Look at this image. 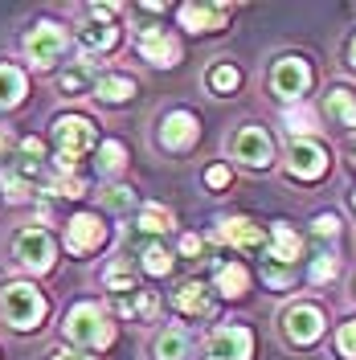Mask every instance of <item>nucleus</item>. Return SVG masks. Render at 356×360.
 Listing matches in <instances>:
<instances>
[{"mask_svg": "<svg viewBox=\"0 0 356 360\" xmlns=\"http://www.w3.org/2000/svg\"><path fill=\"white\" fill-rule=\"evenodd\" d=\"M94 139H98V131H94V123L87 115H62L53 123V148H58L53 172H74L78 156H87L94 148Z\"/></svg>", "mask_w": 356, "mask_h": 360, "instance_id": "nucleus-1", "label": "nucleus"}, {"mask_svg": "<svg viewBox=\"0 0 356 360\" xmlns=\"http://www.w3.org/2000/svg\"><path fill=\"white\" fill-rule=\"evenodd\" d=\"M66 336L82 348H107L115 340V323L98 303H74L66 315Z\"/></svg>", "mask_w": 356, "mask_h": 360, "instance_id": "nucleus-2", "label": "nucleus"}, {"mask_svg": "<svg viewBox=\"0 0 356 360\" xmlns=\"http://www.w3.org/2000/svg\"><path fill=\"white\" fill-rule=\"evenodd\" d=\"M0 311H4V323H8V328L33 332L45 319V299L33 283H8L4 295H0Z\"/></svg>", "mask_w": 356, "mask_h": 360, "instance_id": "nucleus-3", "label": "nucleus"}, {"mask_svg": "<svg viewBox=\"0 0 356 360\" xmlns=\"http://www.w3.org/2000/svg\"><path fill=\"white\" fill-rule=\"evenodd\" d=\"M53 258H58V246H53V238L37 229V225H29L21 233H13V262L25 270H33V274H45V270H53Z\"/></svg>", "mask_w": 356, "mask_h": 360, "instance_id": "nucleus-4", "label": "nucleus"}, {"mask_svg": "<svg viewBox=\"0 0 356 360\" xmlns=\"http://www.w3.org/2000/svg\"><path fill=\"white\" fill-rule=\"evenodd\" d=\"M115 8L111 4H94L87 13V25L78 29V41H82V49H90V53H107L115 41H119V25L111 21Z\"/></svg>", "mask_w": 356, "mask_h": 360, "instance_id": "nucleus-5", "label": "nucleus"}, {"mask_svg": "<svg viewBox=\"0 0 356 360\" xmlns=\"http://www.w3.org/2000/svg\"><path fill=\"white\" fill-rule=\"evenodd\" d=\"M307 86H312V70H307L303 58H279L274 62V70H270V90L279 98L295 103L299 94H307Z\"/></svg>", "mask_w": 356, "mask_h": 360, "instance_id": "nucleus-6", "label": "nucleus"}, {"mask_svg": "<svg viewBox=\"0 0 356 360\" xmlns=\"http://www.w3.org/2000/svg\"><path fill=\"white\" fill-rule=\"evenodd\" d=\"M319 332H324V311H319V307L295 303V307L283 311V336H287L291 344H299V348H303V344H315Z\"/></svg>", "mask_w": 356, "mask_h": 360, "instance_id": "nucleus-7", "label": "nucleus"}, {"mask_svg": "<svg viewBox=\"0 0 356 360\" xmlns=\"http://www.w3.org/2000/svg\"><path fill=\"white\" fill-rule=\"evenodd\" d=\"M205 352H209V360H250L254 336H250V328L229 323V328H217L213 336L205 340Z\"/></svg>", "mask_w": 356, "mask_h": 360, "instance_id": "nucleus-8", "label": "nucleus"}, {"mask_svg": "<svg viewBox=\"0 0 356 360\" xmlns=\"http://www.w3.org/2000/svg\"><path fill=\"white\" fill-rule=\"evenodd\" d=\"M62 49H66V33H62V25L42 21L29 37H25V53H29L33 66H53V62L62 58Z\"/></svg>", "mask_w": 356, "mask_h": 360, "instance_id": "nucleus-9", "label": "nucleus"}, {"mask_svg": "<svg viewBox=\"0 0 356 360\" xmlns=\"http://www.w3.org/2000/svg\"><path fill=\"white\" fill-rule=\"evenodd\" d=\"M287 172L299 180H319L328 172V152L315 139H295L287 152Z\"/></svg>", "mask_w": 356, "mask_h": 360, "instance_id": "nucleus-10", "label": "nucleus"}, {"mask_svg": "<svg viewBox=\"0 0 356 360\" xmlns=\"http://www.w3.org/2000/svg\"><path fill=\"white\" fill-rule=\"evenodd\" d=\"M274 156V143L262 127H242L234 135V160H242L246 168H267Z\"/></svg>", "mask_w": 356, "mask_h": 360, "instance_id": "nucleus-11", "label": "nucleus"}, {"mask_svg": "<svg viewBox=\"0 0 356 360\" xmlns=\"http://www.w3.org/2000/svg\"><path fill=\"white\" fill-rule=\"evenodd\" d=\"M201 135V123L193 111H172L164 115V123H160V143L168 148V152H184V148H193Z\"/></svg>", "mask_w": 356, "mask_h": 360, "instance_id": "nucleus-12", "label": "nucleus"}, {"mask_svg": "<svg viewBox=\"0 0 356 360\" xmlns=\"http://www.w3.org/2000/svg\"><path fill=\"white\" fill-rule=\"evenodd\" d=\"M139 58L144 62H152V66H177V58H180V45L177 37L168 33V29H160V25H152V29H144L139 33Z\"/></svg>", "mask_w": 356, "mask_h": 360, "instance_id": "nucleus-13", "label": "nucleus"}, {"mask_svg": "<svg viewBox=\"0 0 356 360\" xmlns=\"http://www.w3.org/2000/svg\"><path fill=\"white\" fill-rule=\"evenodd\" d=\"M103 238H107V225L98 221L94 213H78V217H70L66 225V246L74 254H90V250L103 246Z\"/></svg>", "mask_w": 356, "mask_h": 360, "instance_id": "nucleus-14", "label": "nucleus"}, {"mask_svg": "<svg viewBox=\"0 0 356 360\" xmlns=\"http://www.w3.org/2000/svg\"><path fill=\"white\" fill-rule=\"evenodd\" d=\"M225 17H229V4H184L180 8V25L193 33H213L222 29Z\"/></svg>", "mask_w": 356, "mask_h": 360, "instance_id": "nucleus-15", "label": "nucleus"}, {"mask_svg": "<svg viewBox=\"0 0 356 360\" xmlns=\"http://www.w3.org/2000/svg\"><path fill=\"white\" fill-rule=\"evenodd\" d=\"M217 238L229 242V246H242V250H258L267 242V233H262V225L246 221V217H229V221L217 225Z\"/></svg>", "mask_w": 356, "mask_h": 360, "instance_id": "nucleus-16", "label": "nucleus"}, {"mask_svg": "<svg viewBox=\"0 0 356 360\" xmlns=\"http://www.w3.org/2000/svg\"><path fill=\"white\" fill-rule=\"evenodd\" d=\"M299 250H303V242H299V233H295V229H291V225H274V229H270V262H279V266H291V262H295V258H299Z\"/></svg>", "mask_w": 356, "mask_h": 360, "instance_id": "nucleus-17", "label": "nucleus"}, {"mask_svg": "<svg viewBox=\"0 0 356 360\" xmlns=\"http://www.w3.org/2000/svg\"><path fill=\"white\" fill-rule=\"evenodd\" d=\"M25 94H29V78L21 74V66L0 62V107H17L25 103Z\"/></svg>", "mask_w": 356, "mask_h": 360, "instance_id": "nucleus-18", "label": "nucleus"}, {"mask_svg": "<svg viewBox=\"0 0 356 360\" xmlns=\"http://www.w3.org/2000/svg\"><path fill=\"white\" fill-rule=\"evenodd\" d=\"M172 303H177L184 315H209L213 311V291H209L205 283H184V287L172 295Z\"/></svg>", "mask_w": 356, "mask_h": 360, "instance_id": "nucleus-19", "label": "nucleus"}, {"mask_svg": "<svg viewBox=\"0 0 356 360\" xmlns=\"http://www.w3.org/2000/svg\"><path fill=\"white\" fill-rule=\"evenodd\" d=\"M94 98H98V103H132L135 78H127V74H103V78L94 82Z\"/></svg>", "mask_w": 356, "mask_h": 360, "instance_id": "nucleus-20", "label": "nucleus"}, {"mask_svg": "<svg viewBox=\"0 0 356 360\" xmlns=\"http://www.w3.org/2000/svg\"><path fill=\"white\" fill-rule=\"evenodd\" d=\"M152 356L156 360H184L189 356V332H180V328L160 332L156 344H152Z\"/></svg>", "mask_w": 356, "mask_h": 360, "instance_id": "nucleus-21", "label": "nucleus"}, {"mask_svg": "<svg viewBox=\"0 0 356 360\" xmlns=\"http://www.w3.org/2000/svg\"><path fill=\"white\" fill-rule=\"evenodd\" d=\"M246 283H250V274H246V266H238V262H225V266L217 270V291H222L225 299H242Z\"/></svg>", "mask_w": 356, "mask_h": 360, "instance_id": "nucleus-22", "label": "nucleus"}, {"mask_svg": "<svg viewBox=\"0 0 356 360\" xmlns=\"http://www.w3.org/2000/svg\"><path fill=\"white\" fill-rule=\"evenodd\" d=\"M209 90L213 94H234V90L242 86V74H238V66H229V62H217V66L209 70Z\"/></svg>", "mask_w": 356, "mask_h": 360, "instance_id": "nucleus-23", "label": "nucleus"}, {"mask_svg": "<svg viewBox=\"0 0 356 360\" xmlns=\"http://www.w3.org/2000/svg\"><path fill=\"white\" fill-rule=\"evenodd\" d=\"M328 119L344 123V127H356V98L348 90H332L328 94Z\"/></svg>", "mask_w": 356, "mask_h": 360, "instance_id": "nucleus-24", "label": "nucleus"}, {"mask_svg": "<svg viewBox=\"0 0 356 360\" xmlns=\"http://www.w3.org/2000/svg\"><path fill=\"white\" fill-rule=\"evenodd\" d=\"M172 229V213L164 205H144L139 209V233H168Z\"/></svg>", "mask_w": 356, "mask_h": 360, "instance_id": "nucleus-25", "label": "nucleus"}, {"mask_svg": "<svg viewBox=\"0 0 356 360\" xmlns=\"http://www.w3.org/2000/svg\"><path fill=\"white\" fill-rule=\"evenodd\" d=\"M123 164H127V148H123L119 139H107V143L98 148V172H103V176H115V172H123Z\"/></svg>", "mask_w": 356, "mask_h": 360, "instance_id": "nucleus-26", "label": "nucleus"}, {"mask_svg": "<svg viewBox=\"0 0 356 360\" xmlns=\"http://www.w3.org/2000/svg\"><path fill=\"white\" fill-rule=\"evenodd\" d=\"M103 283H107L115 295H132V291H135V274L127 270V262H123V258L103 270Z\"/></svg>", "mask_w": 356, "mask_h": 360, "instance_id": "nucleus-27", "label": "nucleus"}, {"mask_svg": "<svg viewBox=\"0 0 356 360\" xmlns=\"http://www.w3.org/2000/svg\"><path fill=\"white\" fill-rule=\"evenodd\" d=\"M103 205H107L111 213H127V209L135 205V193L127 188V184H115V188H107V193H103Z\"/></svg>", "mask_w": 356, "mask_h": 360, "instance_id": "nucleus-28", "label": "nucleus"}, {"mask_svg": "<svg viewBox=\"0 0 356 360\" xmlns=\"http://www.w3.org/2000/svg\"><path fill=\"white\" fill-rule=\"evenodd\" d=\"M336 352L344 360H356V319H348V323L336 332Z\"/></svg>", "mask_w": 356, "mask_h": 360, "instance_id": "nucleus-29", "label": "nucleus"}, {"mask_svg": "<svg viewBox=\"0 0 356 360\" xmlns=\"http://www.w3.org/2000/svg\"><path fill=\"white\" fill-rule=\"evenodd\" d=\"M144 270H148V274H168V270H172V258L160 246H148L144 250Z\"/></svg>", "mask_w": 356, "mask_h": 360, "instance_id": "nucleus-30", "label": "nucleus"}, {"mask_svg": "<svg viewBox=\"0 0 356 360\" xmlns=\"http://www.w3.org/2000/svg\"><path fill=\"white\" fill-rule=\"evenodd\" d=\"M58 82H62V94H82V90H87V66L66 70V74H62Z\"/></svg>", "mask_w": 356, "mask_h": 360, "instance_id": "nucleus-31", "label": "nucleus"}, {"mask_svg": "<svg viewBox=\"0 0 356 360\" xmlns=\"http://www.w3.org/2000/svg\"><path fill=\"white\" fill-rule=\"evenodd\" d=\"M287 127L291 131H299V135H307L315 127V115L307 111V107H295V111H287Z\"/></svg>", "mask_w": 356, "mask_h": 360, "instance_id": "nucleus-32", "label": "nucleus"}, {"mask_svg": "<svg viewBox=\"0 0 356 360\" xmlns=\"http://www.w3.org/2000/svg\"><path fill=\"white\" fill-rule=\"evenodd\" d=\"M336 270H340V262H336L332 254H319L315 266H312V278L315 283H328V278H336Z\"/></svg>", "mask_w": 356, "mask_h": 360, "instance_id": "nucleus-33", "label": "nucleus"}, {"mask_svg": "<svg viewBox=\"0 0 356 360\" xmlns=\"http://www.w3.org/2000/svg\"><path fill=\"white\" fill-rule=\"evenodd\" d=\"M4 188H8V197H13V201H25V197L33 193V184H29L25 176H17V172H4Z\"/></svg>", "mask_w": 356, "mask_h": 360, "instance_id": "nucleus-34", "label": "nucleus"}, {"mask_svg": "<svg viewBox=\"0 0 356 360\" xmlns=\"http://www.w3.org/2000/svg\"><path fill=\"white\" fill-rule=\"evenodd\" d=\"M291 266H279V262H267V283L270 287H291Z\"/></svg>", "mask_w": 356, "mask_h": 360, "instance_id": "nucleus-35", "label": "nucleus"}, {"mask_svg": "<svg viewBox=\"0 0 356 360\" xmlns=\"http://www.w3.org/2000/svg\"><path fill=\"white\" fill-rule=\"evenodd\" d=\"M205 184H209V188H225V184H229V168H222V164H213V168L205 172Z\"/></svg>", "mask_w": 356, "mask_h": 360, "instance_id": "nucleus-36", "label": "nucleus"}, {"mask_svg": "<svg viewBox=\"0 0 356 360\" xmlns=\"http://www.w3.org/2000/svg\"><path fill=\"white\" fill-rule=\"evenodd\" d=\"M315 233L319 238H336L340 233V221H336L332 213H324V217H315Z\"/></svg>", "mask_w": 356, "mask_h": 360, "instance_id": "nucleus-37", "label": "nucleus"}, {"mask_svg": "<svg viewBox=\"0 0 356 360\" xmlns=\"http://www.w3.org/2000/svg\"><path fill=\"white\" fill-rule=\"evenodd\" d=\"M180 254L197 258V254H201V238H193V233H189V238H180Z\"/></svg>", "mask_w": 356, "mask_h": 360, "instance_id": "nucleus-38", "label": "nucleus"}, {"mask_svg": "<svg viewBox=\"0 0 356 360\" xmlns=\"http://www.w3.org/2000/svg\"><path fill=\"white\" fill-rule=\"evenodd\" d=\"M13 143H17V139H13V131H8V127H4V123H0V156H4V152H8V148H13Z\"/></svg>", "mask_w": 356, "mask_h": 360, "instance_id": "nucleus-39", "label": "nucleus"}, {"mask_svg": "<svg viewBox=\"0 0 356 360\" xmlns=\"http://www.w3.org/2000/svg\"><path fill=\"white\" fill-rule=\"evenodd\" d=\"M53 360H94V356H87V352H58Z\"/></svg>", "mask_w": 356, "mask_h": 360, "instance_id": "nucleus-40", "label": "nucleus"}, {"mask_svg": "<svg viewBox=\"0 0 356 360\" xmlns=\"http://www.w3.org/2000/svg\"><path fill=\"white\" fill-rule=\"evenodd\" d=\"M348 58H352V66H356V37H352V45H348Z\"/></svg>", "mask_w": 356, "mask_h": 360, "instance_id": "nucleus-41", "label": "nucleus"}, {"mask_svg": "<svg viewBox=\"0 0 356 360\" xmlns=\"http://www.w3.org/2000/svg\"><path fill=\"white\" fill-rule=\"evenodd\" d=\"M352 164H356V135H352Z\"/></svg>", "mask_w": 356, "mask_h": 360, "instance_id": "nucleus-42", "label": "nucleus"}, {"mask_svg": "<svg viewBox=\"0 0 356 360\" xmlns=\"http://www.w3.org/2000/svg\"><path fill=\"white\" fill-rule=\"evenodd\" d=\"M352 205H356V197H352Z\"/></svg>", "mask_w": 356, "mask_h": 360, "instance_id": "nucleus-43", "label": "nucleus"}]
</instances>
